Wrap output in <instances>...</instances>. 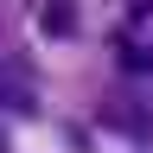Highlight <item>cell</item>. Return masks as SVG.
<instances>
[{
	"label": "cell",
	"mask_w": 153,
	"mask_h": 153,
	"mask_svg": "<svg viewBox=\"0 0 153 153\" xmlns=\"http://www.w3.org/2000/svg\"><path fill=\"white\" fill-rule=\"evenodd\" d=\"M128 7H134V13H147V7H153V0H128Z\"/></svg>",
	"instance_id": "cell-3"
},
{
	"label": "cell",
	"mask_w": 153,
	"mask_h": 153,
	"mask_svg": "<svg viewBox=\"0 0 153 153\" xmlns=\"http://www.w3.org/2000/svg\"><path fill=\"white\" fill-rule=\"evenodd\" d=\"M102 128L128 134V140H147L153 134V102H147V89L134 83V76H121V83L102 96Z\"/></svg>",
	"instance_id": "cell-1"
},
{
	"label": "cell",
	"mask_w": 153,
	"mask_h": 153,
	"mask_svg": "<svg viewBox=\"0 0 153 153\" xmlns=\"http://www.w3.org/2000/svg\"><path fill=\"white\" fill-rule=\"evenodd\" d=\"M32 102H38L32 64L26 57H7V64H0V108H32Z\"/></svg>",
	"instance_id": "cell-2"
}]
</instances>
